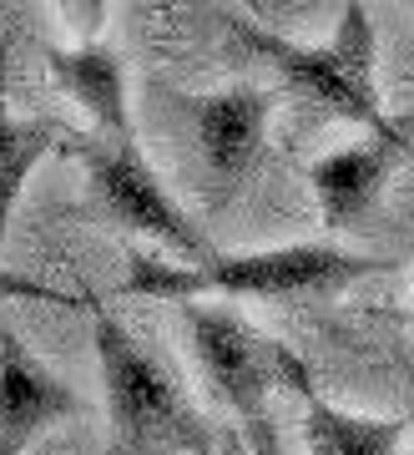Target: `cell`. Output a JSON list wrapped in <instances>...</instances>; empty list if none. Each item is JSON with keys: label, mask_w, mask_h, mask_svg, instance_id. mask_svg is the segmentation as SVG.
I'll list each match as a JSON object with an SVG mask.
<instances>
[{"label": "cell", "mask_w": 414, "mask_h": 455, "mask_svg": "<svg viewBox=\"0 0 414 455\" xmlns=\"http://www.w3.org/2000/svg\"><path fill=\"white\" fill-rule=\"evenodd\" d=\"M394 268L379 253H354L338 243H283L253 253H218L212 263H172L162 253H131L127 293L203 304V299H334L364 278Z\"/></svg>", "instance_id": "1"}, {"label": "cell", "mask_w": 414, "mask_h": 455, "mask_svg": "<svg viewBox=\"0 0 414 455\" xmlns=\"http://www.w3.org/2000/svg\"><path fill=\"white\" fill-rule=\"evenodd\" d=\"M227 31L238 36V46H248L253 56L278 71L288 82V92L303 101V107H319L329 116H344V122H359L369 127V137H384V142H410V132L389 122L379 97V82H374V66H379V41H374V16L369 5L349 0L338 11V26L329 41H288V36L258 26V20H243L233 11H223Z\"/></svg>", "instance_id": "2"}, {"label": "cell", "mask_w": 414, "mask_h": 455, "mask_svg": "<svg viewBox=\"0 0 414 455\" xmlns=\"http://www.w3.org/2000/svg\"><path fill=\"white\" fill-rule=\"evenodd\" d=\"M92 339L101 364V395L112 415V435L122 455H218V435L203 410L187 400L177 374L116 319L107 304L86 299Z\"/></svg>", "instance_id": "3"}, {"label": "cell", "mask_w": 414, "mask_h": 455, "mask_svg": "<svg viewBox=\"0 0 414 455\" xmlns=\"http://www.w3.org/2000/svg\"><path fill=\"white\" fill-rule=\"evenodd\" d=\"M182 334H187L197 379L223 410H233L243 425L268 415L273 395H299L308 400L314 390V370L303 364L283 339L263 334L233 309H212V304H182Z\"/></svg>", "instance_id": "4"}, {"label": "cell", "mask_w": 414, "mask_h": 455, "mask_svg": "<svg viewBox=\"0 0 414 455\" xmlns=\"http://www.w3.org/2000/svg\"><path fill=\"white\" fill-rule=\"evenodd\" d=\"M81 167L92 178L96 208L107 212L116 228H127L137 238H152L162 259L172 263H212L218 248L207 243V233L192 223L182 203L167 193V182L152 172L137 142H107V137H81Z\"/></svg>", "instance_id": "5"}, {"label": "cell", "mask_w": 414, "mask_h": 455, "mask_svg": "<svg viewBox=\"0 0 414 455\" xmlns=\"http://www.w3.org/2000/svg\"><path fill=\"white\" fill-rule=\"evenodd\" d=\"M177 112L187 122V137L203 157V172L218 193H238V182L248 178L268 147V116L273 97L263 86H223L207 97H177Z\"/></svg>", "instance_id": "6"}, {"label": "cell", "mask_w": 414, "mask_h": 455, "mask_svg": "<svg viewBox=\"0 0 414 455\" xmlns=\"http://www.w3.org/2000/svg\"><path fill=\"white\" fill-rule=\"evenodd\" d=\"M81 415V395L46 370L20 329L0 314V455H20L41 430Z\"/></svg>", "instance_id": "7"}, {"label": "cell", "mask_w": 414, "mask_h": 455, "mask_svg": "<svg viewBox=\"0 0 414 455\" xmlns=\"http://www.w3.org/2000/svg\"><path fill=\"white\" fill-rule=\"evenodd\" d=\"M410 152V142H384V137H364L354 147H338L329 157L308 167V182H314V203H319V218L329 233H349L379 208L384 188L394 178L399 157Z\"/></svg>", "instance_id": "8"}, {"label": "cell", "mask_w": 414, "mask_h": 455, "mask_svg": "<svg viewBox=\"0 0 414 455\" xmlns=\"http://www.w3.org/2000/svg\"><path fill=\"white\" fill-rule=\"evenodd\" d=\"M46 71L51 82L86 112L96 137L137 142L131 112H127V66H122V56L112 46H101V41H92V46H51Z\"/></svg>", "instance_id": "9"}, {"label": "cell", "mask_w": 414, "mask_h": 455, "mask_svg": "<svg viewBox=\"0 0 414 455\" xmlns=\"http://www.w3.org/2000/svg\"><path fill=\"white\" fill-rule=\"evenodd\" d=\"M61 147H81V137H71L61 122H46V116H16L0 97V248H5V233H11V218L20 208L31 172Z\"/></svg>", "instance_id": "10"}, {"label": "cell", "mask_w": 414, "mask_h": 455, "mask_svg": "<svg viewBox=\"0 0 414 455\" xmlns=\"http://www.w3.org/2000/svg\"><path fill=\"white\" fill-rule=\"evenodd\" d=\"M410 420L389 415H354L329 405L323 395L303 400V455H399Z\"/></svg>", "instance_id": "11"}, {"label": "cell", "mask_w": 414, "mask_h": 455, "mask_svg": "<svg viewBox=\"0 0 414 455\" xmlns=\"http://www.w3.org/2000/svg\"><path fill=\"white\" fill-rule=\"evenodd\" d=\"M0 299H46V304H61V309H86V299L51 289V283H36V278L16 274V268H0Z\"/></svg>", "instance_id": "12"}, {"label": "cell", "mask_w": 414, "mask_h": 455, "mask_svg": "<svg viewBox=\"0 0 414 455\" xmlns=\"http://www.w3.org/2000/svg\"><path fill=\"white\" fill-rule=\"evenodd\" d=\"M243 455H283V440H278L268 415H263V420H248V451Z\"/></svg>", "instance_id": "13"}, {"label": "cell", "mask_w": 414, "mask_h": 455, "mask_svg": "<svg viewBox=\"0 0 414 455\" xmlns=\"http://www.w3.org/2000/svg\"><path fill=\"white\" fill-rule=\"evenodd\" d=\"M410 435H414V415H410Z\"/></svg>", "instance_id": "14"}, {"label": "cell", "mask_w": 414, "mask_h": 455, "mask_svg": "<svg viewBox=\"0 0 414 455\" xmlns=\"http://www.w3.org/2000/svg\"><path fill=\"white\" fill-rule=\"evenodd\" d=\"M410 293H414V283H410Z\"/></svg>", "instance_id": "15"}]
</instances>
